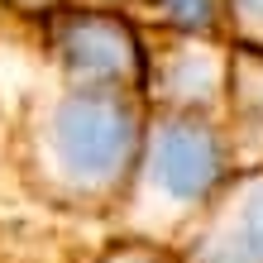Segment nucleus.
<instances>
[{"label":"nucleus","instance_id":"1","mask_svg":"<svg viewBox=\"0 0 263 263\" xmlns=\"http://www.w3.org/2000/svg\"><path fill=\"white\" fill-rule=\"evenodd\" d=\"M58 144H63V158L82 177H101L129 158V144H134L129 110L115 101V91L86 86L58 115Z\"/></svg>","mask_w":263,"mask_h":263},{"label":"nucleus","instance_id":"4","mask_svg":"<svg viewBox=\"0 0 263 263\" xmlns=\"http://www.w3.org/2000/svg\"><path fill=\"white\" fill-rule=\"evenodd\" d=\"M167 10L177 14V20H187V24H206V10H211V0H163Z\"/></svg>","mask_w":263,"mask_h":263},{"label":"nucleus","instance_id":"3","mask_svg":"<svg viewBox=\"0 0 263 263\" xmlns=\"http://www.w3.org/2000/svg\"><path fill=\"white\" fill-rule=\"evenodd\" d=\"M58 48L67 53V63L77 72L101 77V82H120V77L134 72V48L110 20H72L67 34L58 39Z\"/></svg>","mask_w":263,"mask_h":263},{"label":"nucleus","instance_id":"2","mask_svg":"<svg viewBox=\"0 0 263 263\" xmlns=\"http://www.w3.org/2000/svg\"><path fill=\"white\" fill-rule=\"evenodd\" d=\"M153 173L177 196H201L220 173V144L201 125H167L153 144Z\"/></svg>","mask_w":263,"mask_h":263}]
</instances>
